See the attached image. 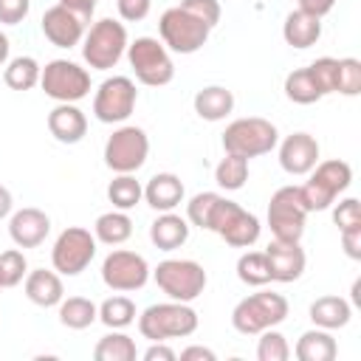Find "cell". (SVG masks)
Segmentation results:
<instances>
[{"mask_svg":"<svg viewBox=\"0 0 361 361\" xmlns=\"http://www.w3.org/2000/svg\"><path fill=\"white\" fill-rule=\"evenodd\" d=\"M31 11V0H0V23L20 25Z\"/></svg>","mask_w":361,"mask_h":361,"instance_id":"ee69618b","label":"cell"},{"mask_svg":"<svg viewBox=\"0 0 361 361\" xmlns=\"http://www.w3.org/2000/svg\"><path fill=\"white\" fill-rule=\"evenodd\" d=\"M358 290H361V279H355V282H353V305H358V302H361V293H358Z\"/></svg>","mask_w":361,"mask_h":361,"instance_id":"db71d44e","label":"cell"},{"mask_svg":"<svg viewBox=\"0 0 361 361\" xmlns=\"http://www.w3.org/2000/svg\"><path fill=\"white\" fill-rule=\"evenodd\" d=\"M333 6H336V0H299V8L307 11V14H313V17H319V20L324 14H330Z\"/></svg>","mask_w":361,"mask_h":361,"instance_id":"681fc988","label":"cell"},{"mask_svg":"<svg viewBox=\"0 0 361 361\" xmlns=\"http://www.w3.org/2000/svg\"><path fill=\"white\" fill-rule=\"evenodd\" d=\"M39 73H42V65L34 59V56H14L6 62V71H3V79L11 90H31L39 85Z\"/></svg>","mask_w":361,"mask_h":361,"instance_id":"f546056e","label":"cell"},{"mask_svg":"<svg viewBox=\"0 0 361 361\" xmlns=\"http://www.w3.org/2000/svg\"><path fill=\"white\" fill-rule=\"evenodd\" d=\"M237 279L251 288H265L271 282V268L265 251H245L237 259Z\"/></svg>","mask_w":361,"mask_h":361,"instance_id":"e575fe53","label":"cell"},{"mask_svg":"<svg viewBox=\"0 0 361 361\" xmlns=\"http://www.w3.org/2000/svg\"><path fill=\"white\" fill-rule=\"evenodd\" d=\"M310 178L299 186L302 203L307 212H324L336 203V197L341 192L350 189L353 183V166L341 158H330V161H319L310 172Z\"/></svg>","mask_w":361,"mask_h":361,"instance_id":"7a4b0ae2","label":"cell"},{"mask_svg":"<svg viewBox=\"0 0 361 361\" xmlns=\"http://www.w3.org/2000/svg\"><path fill=\"white\" fill-rule=\"evenodd\" d=\"M56 307H59V324L68 330H85L93 322H99V305L87 296H68Z\"/></svg>","mask_w":361,"mask_h":361,"instance_id":"f1b7e54d","label":"cell"},{"mask_svg":"<svg viewBox=\"0 0 361 361\" xmlns=\"http://www.w3.org/2000/svg\"><path fill=\"white\" fill-rule=\"evenodd\" d=\"M319 37H322V20L307 14V11H302V8L290 11L285 17V23H282V39L290 48H299V51L310 48V45L319 42Z\"/></svg>","mask_w":361,"mask_h":361,"instance_id":"cb8c5ba5","label":"cell"},{"mask_svg":"<svg viewBox=\"0 0 361 361\" xmlns=\"http://www.w3.org/2000/svg\"><path fill=\"white\" fill-rule=\"evenodd\" d=\"M180 361H217V353L203 344H189L186 350H180Z\"/></svg>","mask_w":361,"mask_h":361,"instance_id":"c3c4849f","label":"cell"},{"mask_svg":"<svg viewBox=\"0 0 361 361\" xmlns=\"http://www.w3.org/2000/svg\"><path fill=\"white\" fill-rule=\"evenodd\" d=\"M158 34H161V42L166 45V51H172V54H195L209 42L212 28L206 23H200L197 17H192L189 11H183L180 6H172V8H166L161 14Z\"/></svg>","mask_w":361,"mask_h":361,"instance_id":"8fae6325","label":"cell"},{"mask_svg":"<svg viewBox=\"0 0 361 361\" xmlns=\"http://www.w3.org/2000/svg\"><path fill=\"white\" fill-rule=\"evenodd\" d=\"M180 8L189 11L192 17H197L200 23H206L209 28H214L220 23V0H180Z\"/></svg>","mask_w":361,"mask_h":361,"instance_id":"b9f144b4","label":"cell"},{"mask_svg":"<svg viewBox=\"0 0 361 361\" xmlns=\"http://www.w3.org/2000/svg\"><path fill=\"white\" fill-rule=\"evenodd\" d=\"M333 223L338 226V231L361 226V203H358V197H344V200H338V203L333 206Z\"/></svg>","mask_w":361,"mask_h":361,"instance_id":"7bdbcfd3","label":"cell"},{"mask_svg":"<svg viewBox=\"0 0 361 361\" xmlns=\"http://www.w3.org/2000/svg\"><path fill=\"white\" fill-rule=\"evenodd\" d=\"M0 288H3V285H0Z\"/></svg>","mask_w":361,"mask_h":361,"instance_id":"11a10c76","label":"cell"},{"mask_svg":"<svg viewBox=\"0 0 361 361\" xmlns=\"http://www.w3.org/2000/svg\"><path fill=\"white\" fill-rule=\"evenodd\" d=\"M127 45H130V37L124 23L113 17H102L82 37V59L93 71H110L121 62V56L127 54Z\"/></svg>","mask_w":361,"mask_h":361,"instance_id":"3957f363","label":"cell"},{"mask_svg":"<svg viewBox=\"0 0 361 361\" xmlns=\"http://www.w3.org/2000/svg\"><path fill=\"white\" fill-rule=\"evenodd\" d=\"M197 310L189 302H158L141 310L138 316V333L147 341H172L186 338L197 330Z\"/></svg>","mask_w":361,"mask_h":361,"instance_id":"6da1fadb","label":"cell"},{"mask_svg":"<svg viewBox=\"0 0 361 361\" xmlns=\"http://www.w3.org/2000/svg\"><path fill=\"white\" fill-rule=\"evenodd\" d=\"M183 197H186V189L175 172H158L144 186V200L155 212H175L183 203Z\"/></svg>","mask_w":361,"mask_h":361,"instance_id":"44dd1931","label":"cell"},{"mask_svg":"<svg viewBox=\"0 0 361 361\" xmlns=\"http://www.w3.org/2000/svg\"><path fill=\"white\" fill-rule=\"evenodd\" d=\"M65 8H71V11H76L82 20H90L93 17V11H96V3L99 0H59Z\"/></svg>","mask_w":361,"mask_h":361,"instance_id":"f907efd6","label":"cell"},{"mask_svg":"<svg viewBox=\"0 0 361 361\" xmlns=\"http://www.w3.org/2000/svg\"><path fill=\"white\" fill-rule=\"evenodd\" d=\"M192 104L203 121H223L234 110V93L223 85H206L195 93Z\"/></svg>","mask_w":361,"mask_h":361,"instance_id":"d4e9b609","label":"cell"},{"mask_svg":"<svg viewBox=\"0 0 361 361\" xmlns=\"http://www.w3.org/2000/svg\"><path fill=\"white\" fill-rule=\"evenodd\" d=\"M149 155V135L135 124H121L104 141V164L116 175H135Z\"/></svg>","mask_w":361,"mask_h":361,"instance_id":"52a82bcc","label":"cell"},{"mask_svg":"<svg viewBox=\"0 0 361 361\" xmlns=\"http://www.w3.org/2000/svg\"><path fill=\"white\" fill-rule=\"evenodd\" d=\"M316 87L322 90V96L327 93H336V76H338V59L336 56H319L316 62L307 65Z\"/></svg>","mask_w":361,"mask_h":361,"instance_id":"60d3db41","label":"cell"},{"mask_svg":"<svg viewBox=\"0 0 361 361\" xmlns=\"http://www.w3.org/2000/svg\"><path fill=\"white\" fill-rule=\"evenodd\" d=\"M85 23L87 20H82L76 11L65 8L62 3H56V6L45 8L39 25H42V34H45V39L51 45H56V48H73L85 37Z\"/></svg>","mask_w":361,"mask_h":361,"instance_id":"2e32d148","label":"cell"},{"mask_svg":"<svg viewBox=\"0 0 361 361\" xmlns=\"http://www.w3.org/2000/svg\"><path fill=\"white\" fill-rule=\"evenodd\" d=\"M93 237L96 243H104V245H121L133 237V220L127 212L121 209H110L104 214L96 217L93 223Z\"/></svg>","mask_w":361,"mask_h":361,"instance_id":"83f0119b","label":"cell"},{"mask_svg":"<svg viewBox=\"0 0 361 361\" xmlns=\"http://www.w3.org/2000/svg\"><path fill=\"white\" fill-rule=\"evenodd\" d=\"M209 231H214L217 237H223L234 248H251L259 240L262 226H259V217L257 214L245 212L240 203H234L228 197H220L217 206H214V212H212Z\"/></svg>","mask_w":361,"mask_h":361,"instance_id":"30bf717a","label":"cell"},{"mask_svg":"<svg viewBox=\"0 0 361 361\" xmlns=\"http://www.w3.org/2000/svg\"><path fill=\"white\" fill-rule=\"evenodd\" d=\"M336 93H341V96H358V93H361V62H358L355 56L338 59Z\"/></svg>","mask_w":361,"mask_h":361,"instance_id":"ab89813d","label":"cell"},{"mask_svg":"<svg viewBox=\"0 0 361 361\" xmlns=\"http://www.w3.org/2000/svg\"><path fill=\"white\" fill-rule=\"evenodd\" d=\"M257 358L259 361H288L290 358V344L288 338L276 330V327H268L259 333V341H257Z\"/></svg>","mask_w":361,"mask_h":361,"instance_id":"8d00e7d4","label":"cell"},{"mask_svg":"<svg viewBox=\"0 0 361 361\" xmlns=\"http://www.w3.org/2000/svg\"><path fill=\"white\" fill-rule=\"evenodd\" d=\"M51 231V217L37 206H23L8 214V237L17 248H37Z\"/></svg>","mask_w":361,"mask_h":361,"instance_id":"e0dca14e","label":"cell"},{"mask_svg":"<svg viewBox=\"0 0 361 361\" xmlns=\"http://www.w3.org/2000/svg\"><path fill=\"white\" fill-rule=\"evenodd\" d=\"M155 285L175 302H195L206 290V271L195 259H164L152 268Z\"/></svg>","mask_w":361,"mask_h":361,"instance_id":"ba28073f","label":"cell"},{"mask_svg":"<svg viewBox=\"0 0 361 361\" xmlns=\"http://www.w3.org/2000/svg\"><path fill=\"white\" fill-rule=\"evenodd\" d=\"M138 102L135 82L130 76H107L93 96V116L102 124H121L133 116Z\"/></svg>","mask_w":361,"mask_h":361,"instance_id":"5bb4252c","label":"cell"},{"mask_svg":"<svg viewBox=\"0 0 361 361\" xmlns=\"http://www.w3.org/2000/svg\"><path fill=\"white\" fill-rule=\"evenodd\" d=\"M220 197L223 195H217V192H197V195H192L189 203H186V220H189V226H197V228H206L209 231V220H212V212H214V206H217Z\"/></svg>","mask_w":361,"mask_h":361,"instance_id":"74e56055","label":"cell"},{"mask_svg":"<svg viewBox=\"0 0 361 361\" xmlns=\"http://www.w3.org/2000/svg\"><path fill=\"white\" fill-rule=\"evenodd\" d=\"M152 276L149 262L127 248H116L104 257L102 262V282L116 290V293H130V290H141Z\"/></svg>","mask_w":361,"mask_h":361,"instance_id":"9a60e30c","label":"cell"},{"mask_svg":"<svg viewBox=\"0 0 361 361\" xmlns=\"http://www.w3.org/2000/svg\"><path fill=\"white\" fill-rule=\"evenodd\" d=\"M11 209H14V197H11V192L0 183V220H6V217L11 214Z\"/></svg>","mask_w":361,"mask_h":361,"instance_id":"816d5d0a","label":"cell"},{"mask_svg":"<svg viewBox=\"0 0 361 361\" xmlns=\"http://www.w3.org/2000/svg\"><path fill=\"white\" fill-rule=\"evenodd\" d=\"M338 234H341V248H344V254H347L350 259H361V226L344 228V231H338Z\"/></svg>","mask_w":361,"mask_h":361,"instance_id":"bcb514c9","label":"cell"},{"mask_svg":"<svg viewBox=\"0 0 361 361\" xmlns=\"http://www.w3.org/2000/svg\"><path fill=\"white\" fill-rule=\"evenodd\" d=\"M135 302L130 299V296H121V293H116V296H107L102 305H99V322L104 324V327H110V330H124V327H130L133 322H135Z\"/></svg>","mask_w":361,"mask_h":361,"instance_id":"1f68e13d","label":"cell"},{"mask_svg":"<svg viewBox=\"0 0 361 361\" xmlns=\"http://www.w3.org/2000/svg\"><path fill=\"white\" fill-rule=\"evenodd\" d=\"M288 299L276 290H257L240 299L231 310V327L243 336H259L268 327H276L288 319Z\"/></svg>","mask_w":361,"mask_h":361,"instance_id":"277c9868","label":"cell"},{"mask_svg":"<svg viewBox=\"0 0 361 361\" xmlns=\"http://www.w3.org/2000/svg\"><path fill=\"white\" fill-rule=\"evenodd\" d=\"M8 48H11V45H8V37L0 31V68L8 62Z\"/></svg>","mask_w":361,"mask_h":361,"instance_id":"f5cc1de1","label":"cell"},{"mask_svg":"<svg viewBox=\"0 0 361 361\" xmlns=\"http://www.w3.org/2000/svg\"><path fill=\"white\" fill-rule=\"evenodd\" d=\"M310 322L313 327H324V330H341L350 324L353 319V305L344 296H319L310 305Z\"/></svg>","mask_w":361,"mask_h":361,"instance_id":"484cf974","label":"cell"},{"mask_svg":"<svg viewBox=\"0 0 361 361\" xmlns=\"http://www.w3.org/2000/svg\"><path fill=\"white\" fill-rule=\"evenodd\" d=\"M93 257H96V237L90 234V228L82 226H68L65 231H59L51 248V265L62 276H79L93 262Z\"/></svg>","mask_w":361,"mask_h":361,"instance_id":"4fadbf2b","label":"cell"},{"mask_svg":"<svg viewBox=\"0 0 361 361\" xmlns=\"http://www.w3.org/2000/svg\"><path fill=\"white\" fill-rule=\"evenodd\" d=\"M245 180H248V158L226 152L220 158V164L214 166V183L226 192H237L245 186Z\"/></svg>","mask_w":361,"mask_h":361,"instance_id":"d6a6232c","label":"cell"},{"mask_svg":"<svg viewBox=\"0 0 361 361\" xmlns=\"http://www.w3.org/2000/svg\"><path fill=\"white\" fill-rule=\"evenodd\" d=\"M279 144V130L276 124H271L262 116H245V118H234L226 133H223V149L243 155V158H257L271 152Z\"/></svg>","mask_w":361,"mask_h":361,"instance_id":"8992f818","label":"cell"},{"mask_svg":"<svg viewBox=\"0 0 361 361\" xmlns=\"http://www.w3.org/2000/svg\"><path fill=\"white\" fill-rule=\"evenodd\" d=\"M307 209L302 203L299 186H279L268 200V228L274 240L299 243L307 223Z\"/></svg>","mask_w":361,"mask_h":361,"instance_id":"9c48e42d","label":"cell"},{"mask_svg":"<svg viewBox=\"0 0 361 361\" xmlns=\"http://www.w3.org/2000/svg\"><path fill=\"white\" fill-rule=\"evenodd\" d=\"M107 200L113 203V209L130 212L144 200V186L135 180V175H116L107 183Z\"/></svg>","mask_w":361,"mask_h":361,"instance_id":"836d02e7","label":"cell"},{"mask_svg":"<svg viewBox=\"0 0 361 361\" xmlns=\"http://www.w3.org/2000/svg\"><path fill=\"white\" fill-rule=\"evenodd\" d=\"M48 130L59 144H79L87 133V116L71 102H56L48 113Z\"/></svg>","mask_w":361,"mask_h":361,"instance_id":"ffe728a7","label":"cell"},{"mask_svg":"<svg viewBox=\"0 0 361 361\" xmlns=\"http://www.w3.org/2000/svg\"><path fill=\"white\" fill-rule=\"evenodd\" d=\"M293 355L299 361H333L338 355V344L333 338V330H324V327L305 330L293 347Z\"/></svg>","mask_w":361,"mask_h":361,"instance_id":"4316f807","label":"cell"},{"mask_svg":"<svg viewBox=\"0 0 361 361\" xmlns=\"http://www.w3.org/2000/svg\"><path fill=\"white\" fill-rule=\"evenodd\" d=\"M135 355H138L135 341L121 330H110L93 347V358L96 361H135Z\"/></svg>","mask_w":361,"mask_h":361,"instance_id":"4dcf8cb0","label":"cell"},{"mask_svg":"<svg viewBox=\"0 0 361 361\" xmlns=\"http://www.w3.org/2000/svg\"><path fill=\"white\" fill-rule=\"evenodd\" d=\"M285 96L293 104H316L319 99H324L307 68H296V71H290L285 76Z\"/></svg>","mask_w":361,"mask_h":361,"instance_id":"d590c367","label":"cell"},{"mask_svg":"<svg viewBox=\"0 0 361 361\" xmlns=\"http://www.w3.org/2000/svg\"><path fill=\"white\" fill-rule=\"evenodd\" d=\"M25 296L39 305V307H56L65 299V288H62V274L56 271H28L25 274Z\"/></svg>","mask_w":361,"mask_h":361,"instance_id":"603a6c76","label":"cell"},{"mask_svg":"<svg viewBox=\"0 0 361 361\" xmlns=\"http://www.w3.org/2000/svg\"><path fill=\"white\" fill-rule=\"evenodd\" d=\"M265 257H268V268H271V282H296L307 265L305 248L299 243L274 240V243H268Z\"/></svg>","mask_w":361,"mask_h":361,"instance_id":"d6986e66","label":"cell"},{"mask_svg":"<svg viewBox=\"0 0 361 361\" xmlns=\"http://www.w3.org/2000/svg\"><path fill=\"white\" fill-rule=\"evenodd\" d=\"M189 220L178 212H158V217L149 223V240L161 251H175L189 240Z\"/></svg>","mask_w":361,"mask_h":361,"instance_id":"7402d4cb","label":"cell"},{"mask_svg":"<svg viewBox=\"0 0 361 361\" xmlns=\"http://www.w3.org/2000/svg\"><path fill=\"white\" fill-rule=\"evenodd\" d=\"M116 6H118V17H121V20L138 23V20H144V17L149 14L152 0H116Z\"/></svg>","mask_w":361,"mask_h":361,"instance_id":"f6af8a7d","label":"cell"},{"mask_svg":"<svg viewBox=\"0 0 361 361\" xmlns=\"http://www.w3.org/2000/svg\"><path fill=\"white\" fill-rule=\"evenodd\" d=\"M28 274V262H25V254L20 248H6L0 254V285L3 288H14L25 279Z\"/></svg>","mask_w":361,"mask_h":361,"instance_id":"f35d334b","label":"cell"},{"mask_svg":"<svg viewBox=\"0 0 361 361\" xmlns=\"http://www.w3.org/2000/svg\"><path fill=\"white\" fill-rule=\"evenodd\" d=\"M141 358H144V361H175L178 353H175L166 341H149V347L144 350Z\"/></svg>","mask_w":361,"mask_h":361,"instance_id":"7dc6e473","label":"cell"},{"mask_svg":"<svg viewBox=\"0 0 361 361\" xmlns=\"http://www.w3.org/2000/svg\"><path fill=\"white\" fill-rule=\"evenodd\" d=\"M127 62L135 79L147 87H164L175 79V62L166 45L155 37H135L127 45Z\"/></svg>","mask_w":361,"mask_h":361,"instance_id":"5b68a950","label":"cell"},{"mask_svg":"<svg viewBox=\"0 0 361 361\" xmlns=\"http://www.w3.org/2000/svg\"><path fill=\"white\" fill-rule=\"evenodd\" d=\"M39 87L54 102H82L90 96V73L79 62L71 59H51L39 73Z\"/></svg>","mask_w":361,"mask_h":361,"instance_id":"7c38bea8","label":"cell"},{"mask_svg":"<svg viewBox=\"0 0 361 361\" xmlns=\"http://www.w3.org/2000/svg\"><path fill=\"white\" fill-rule=\"evenodd\" d=\"M319 164V141L310 133H290L279 141V166L288 175H307Z\"/></svg>","mask_w":361,"mask_h":361,"instance_id":"ac0fdd59","label":"cell"}]
</instances>
